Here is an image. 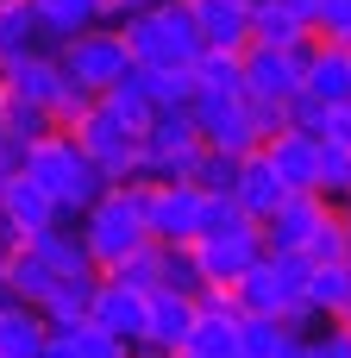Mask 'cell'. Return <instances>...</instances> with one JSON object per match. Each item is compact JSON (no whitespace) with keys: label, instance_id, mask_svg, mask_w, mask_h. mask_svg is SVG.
Here are the masks:
<instances>
[{"label":"cell","instance_id":"22","mask_svg":"<svg viewBox=\"0 0 351 358\" xmlns=\"http://www.w3.org/2000/svg\"><path fill=\"white\" fill-rule=\"evenodd\" d=\"M308 31H314V25H308L289 0H251V44H283V50H289V44H301Z\"/></svg>","mask_w":351,"mask_h":358},{"label":"cell","instance_id":"26","mask_svg":"<svg viewBox=\"0 0 351 358\" xmlns=\"http://www.w3.org/2000/svg\"><path fill=\"white\" fill-rule=\"evenodd\" d=\"M100 101H107V107H113L126 126H138V132L157 120V101H151V76H144L138 63H132V69H126V82H119V88H107Z\"/></svg>","mask_w":351,"mask_h":358},{"label":"cell","instance_id":"4","mask_svg":"<svg viewBox=\"0 0 351 358\" xmlns=\"http://www.w3.org/2000/svg\"><path fill=\"white\" fill-rule=\"evenodd\" d=\"M57 63H63V76H69L75 88L107 94V88H119V82H126L132 50H126V31L100 19V25H88V31L63 38V44H57Z\"/></svg>","mask_w":351,"mask_h":358},{"label":"cell","instance_id":"19","mask_svg":"<svg viewBox=\"0 0 351 358\" xmlns=\"http://www.w3.org/2000/svg\"><path fill=\"white\" fill-rule=\"evenodd\" d=\"M25 245H31L57 277H100V271H94V258H88V245H82V233H75V220H57V227L31 233Z\"/></svg>","mask_w":351,"mask_h":358},{"label":"cell","instance_id":"39","mask_svg":"<svg viewBox=\"0 0 351 358\" xmlns=\"http://www.w3.org/2000/svg\"><path fill=\"white\" fill-rule=\"evenodd\" d=\"M320 138H327V145H351V101L327 107V126H320Z\"/></svg>","mask_w":351,"mask_h":358},{"label":"cell","instance_id":"25","mask_svg":"<svg viewBox=\"0 0 351 358\" xmlns=\"http://www.w3.org/2000/svg\"><path fill=\"white\" fill-rule=\"evenodd\" d=\"M0 126H6V138H13V145H38V138L63 132V126L50 120V107L19 101V94H6V88H0Z\"/></svg>","mask_w":351,"mask_h":358},{"label":"cell","instance_id":"16","mask_svg":"<svg viewBox=\"0 0 351 358\" xmlns=\"http://www.w3.org/2000/svg\"><path fill=\"white\" fill-rule=\"evenodd\" d=\"M201 50H245L251 44V0H188Z\"/></svg>","mask_w":351,"mask_h":358},{"label":"cell","instance_id":"13","mask_svg":"<svg viewBox=\"0 0 351 358\" xmlns=\"http://www.w3.org/2000/svg\"><path fill=\"white\" fill-rule=\"evenodd\" d=\"M0 88H6V94H19V101L50 107V120H57V101L69 94V76H63L57 50H31V57H19V63H6V69H0Z\"/></svg>","mask_w":351,"mask_h":358},{"label":"cell","instance_id":"12","mask_svg":"<svg viewBox=\"0 0 351 358\" xmlns=\"http://www.w3.org/2000/svg\"><path fill=\"white\" fill-rule=\"evenodd\" d=\"M201 296H176V289H151V321H144V346L138 358H176L195 334Z\"/></svg>","mask_w":351,"mask_h":358},{"label":"cell","instance_id":"29","mask_svg":"<svg viewBox=\"0 0 351 358\" xmlns=\"http://www.w3.org/2000/svg\"><path fill=\"white\" fill-rule=\"evenodd\" d=\"M320 195H327V208L351 201V145H327L320 138Z\"/></svg>","mask_w":351,"mask_h":358},{"label":"cell","instance_id":"44","mask_svg":"<svg viewBox=\"0 0 351 358\" xmlns=\"http://www.w3.org/2000/svg\"><path fill=\"white\" fill-rule=\"evenodd\" d=\"M0 302H6V277H0Z\"/></svg>","mask_w":351,"mask_h":358},{"label":"cell","instance_id":"8","mask_svg":"<svg viewBox=\"0 0 351 358\" xmlns=\"http://www.w3.org/2000/svg\"><path fill=\"white\" fill-rule=\"evenodd\" d=\"M207 214V189L195 182H144V227L157 245H195Z\"/></svg>","mask_w":351,"mask_h":358},{"label":"cell","instance_id":"35","mask_svg":"<svg viewBox=\"0 0 351 358\" xmlns=\"http://www.w3.org/2000/svg\"><path fill=\"white\" fill-rule=\"evenodd\" d=\"M63 334L75 340V352H82V358H138L132 346H126V340H113V334H100L94 321H75V327H63Z\"/></svg>","mask_w":351,"mask_h":358},{"label":"cell","instance_id":"14","mask_svg":"<svg viewBox=\"0 0 351 358\" xmlns=\"http://www.w3.org/2000/svg\"><path fill=\"white\" fill-rule=\"evenodd\" d=\"M0 220H6L13 233H25V239H31V233L57 227V220H63V208H57V201H50L25 170H13V176H0Z\"/></svg>","mask_w":351,"mask_h":358},{"label":"cell","instance_id":"17","mask_svg":"<svg viewBox=\"0 0 351 358\" xmlns=\"http://www.w3.org/2000/svg\"><path fill=\"white\" fill-rule=\"evenodd\" d=\"M283 195H289V189H283L276 164L264 157V145H257V151H245V157H239V182H232V201H239L251 220H270V214L283 208Z\"/></svg>","mask_w":351,"mask_h":358},{"label":"cell","instance_id":"10","mask_svg":"<svg viewBox=\"0 0 351 358\" xmlns=\"http://www.w3.org/2000/svg\"><path fill=\"white\" fill-rule=\"evenodd\" d=\"M88 321L138 352V346H144V321H151V289H132V283H119V277H100V283H94Z\"/></svg>","mask_w":351,"mask_h":358},{"label":"cell","instance_id":"21","mask_svg":"<svg viewBox=\"0 0 351 358\" xmlns=\"http://www.w3.org/2000/svg\"><path fill=\"white\" fill-rule=\"evenodd\" d=\"M301 88H308V94H320L327 107L351 101V50H345V44H333V38H320V50L308 57V76H301Z\"/></svg>","mask_w":351,"mask_h":358},{"label":"cell","instance_id":"41","mask_svg":"<svg viewBox=\"0 0 351 358\" xmlns=\"http://www.w3.org/2000/svg\"><path fill=\"white\" fill-rule=\"evenodd\" d=\"M151 0H100V13H107V25H126L132 13H144Z\"/></svg>","mask_w":351,"mask_h":358},{"label":"cell","instance_id":"18","mask_svg":"<svg viewBox=\"0 0 351 358\" xmlns=\"http://www.w3.org/2000/svg\"><path fill=\"white\" fill-rule=\"evenodd\" d=\"M31 50H57V38L44 31V19H38L31 0H6L0 6V69L19 63V57H31Z\"/></svg>","mask_w":351,"mask_h":358},{"label":"cell","instance_id":"5","mask_svg":"<svg viewBox=\"0 0 351 358\" xmlns=\"http://www.w3.org/2000/svg\"><path fill=\"white\" fill-rule=\"evenodd\" d=\"M69 138L94 157V170H100L107 182H132V176L144 170V132H138V126H126L107 101H94V107L69 126Z\"/></svg>","mask_w":351,"mask_h":358},{"label":"cell","instance_id":"20","mask_svg":"<svg viewBox=\"0 0 351 358\" xmlns=\"http://www.w3.org/2000/svg\"><path fill=\"white\" fill-rule=\"evenodd\" d=\"M50 340V321L31 308V302H0V358H38Z\"/></svg>","mask_w":351,"mask_h":358},{"label":"cell","instance_id":"3","mask_svg":"<svg viewBox=\"0 0 351 358\" xmlns=\"http://www.w3.org/2000/svg\"><path fill=\"white\" fill-rule=\"evenodd\" d=\"M119 31H126V50L138 69H195V57H201V31H195L188 0H151Z\"/></svg>","mask_w":351,"mask_h":358},{"label":"cell","instance_id":"27","mask_svg":"<svg viewBox=\"0 0 351 358\" xmlns=\"http://www.w3.org/2000/svg\"><path fill=\"white\" fill-rule=\"evenodd\" d=\"M50 283H57V271H50V264L31 252V245H19V258L6 264V296H13V302H31V308H38V302L50 296Z\"/></svg>","mask_w":351,"mask_h":358},{"label":"cell","instance_id":"28","mask_svg":"<svg viewBox=\"0 0 351 358\" xmlns=\"http://www.w3.org/2000/svg\"><path fill=\"white\" fill-rule=\"evenodd\" d=\"M245 50H201L195 57V88H220V94H245Z\"/></svg>","mask_w":351,"mask_h":358},{"label":"cell","instance_id":"31","mask_svg":"<svg viewBox=\"0 0 351 358\" xmlns=\"http://www.w3.org/2000/svg\"><path fill=\"white\" fill-rule=\"evenodd\" d=\"M188 182H195V189H207V195H232V182H239V157H232V151H214V145H207Z\"/></svg>","mask_w":351,"mask_h":358},{"label":"cell","instance_id":"23","mask_svg":"<svg viewBox=\"0 0 351 358\" xmlns=\"http://www.w3.org/2000/svg\"><path fill=\"white\" fill-rule=\"evenodd\" d=\"M94 283H100V277H57L50 296L38 302V315H44L50 327H75V321H88V308H94Z\"/></svg>","mask_w":351,"mask_h":358},{"label":"cell","instance_id":"7","mask_svg":"<svg viewBox=\"0 0 351 358\" xmlns=\"http://www.w3.org/2000/svg\"><path fill=\"white\" fill-rule=\"evenodd\" d=\"M188 113H195V126H201V145H214V151H232V157H245V151H257V145H264V132H257V113H251V101H245V94L195 88Z\"/></svg>","mask_w":351,"mask_h":358},{"label":"cell","instance_id":"36","mask_svg":"<svg viewBox=\"0 0 351 358\" xmlns=\"http://www.w3.org/2000/svg\"><path fill=\"white\" fill-rule=\"evenodd\" d=\"M308 358H351V321H320L308 334Z\"/></svg>","mask_w":351,"mask_h":358},{"label":"cell","instance_id":"32","mask_svg":"<svg viewBox=\"0 0 351 358\" xmlns=\"http://www.w3.org/2000/svg\"><path fill=\"white\" fill-rule=\"evenodd\" d=\"M163 289L176 296H201V264H195V245H163Z\"/></svg>","mask_w":351,"mask_h":358},{"label":"cell","instance_id":"37","mask_svg":"<svg viewBox=\"0 0 351 358\" xmlns=\"http://www.w3.org/2000/svg\"><path fill=\"white\" fill-rule=\"evenodd\" d=\"M289 126L320 138V126H327V101H320V94H308V88H301V94H289Z\"/></svg>","mask_w":351,"mask_h":358},{"label":"cell","instance_id":"40","mask_svg":"<svg viewBox=\"0 0 351 358\" xmlns=\"http://www.w3.org/2000/svg\"><path fill=\"white\" fill-rule=\"evenodd\" d=\"M264 358H308V334L276 327V340H270V352H264Z\"/></svg>","mask_w":351,"mask_h":358},{"label":"cell","instance_id":"34","mask_svg":"<svg viewBox=\"0 0 351 358\" xmlns=\"http://www.w3.org/2000/svg\"><path fill=\"white\" fill-rule=\"evenodd\" d=\"M239 227H264V220H251L232 195H207V214H201V239H214V233H239Z\"/></svg>","mask_w":351,"mask_h":358},{"label":"cell","instance_id":"30","mask_svg":"<svg viewBox=\"0 0 351 358\" xmlns=\"http://www.w3.org/2000/svg\"><path fill=\"white\" fill-rule=\"evenodd\" d=\"M107 277H119V283H132V289H163V245L151 239V245H138L126 264H113Z\"/></svg>","mask_w":351,"mask_h":358},{"label":"cell","instance_id":"6","mask_svg":"<svg viewBox=\"0 0 351 358\" xmlns=\"http://www.w3.org/2000/svg\"><path fill=\"white\" fill-rule=\"evenodd\" d=\"M201 126L188 107H163L151 126H144V182H188L195 164H201Z\"/></svg>","mask_w":351,"mask_h":358},{"label":"cell","instance_id":"42","mask_svg":"<svg viewBox=\"0 0 351 358\" xmlns=\"http://www.w3.org/2000/svg\"><path fill=\"white\" fill-rule=\"evenodd\" d=\"M38 358H82V352H75V340H69L63 327H50V340H44V352H38Z\"/></svg>","mask_w":351,"mask_h":358},{"label":"cell","instance_id":"38","mask_svg":"<svg viewBox=\"0 0 351 358\" xmlns=\"http://www.w3.org/2000/svg\"><path fill=\"white\" fill-rule=\"evenodd\" d=\"M314 31L339 44V38L351 31V0H320V6H314Z\"/></svg>","mask_w":351,"mask_h":358},{"label":"cell","instance_id":"24","mask_svg":"<svg viewBox=\"0 0 351 358\" xmlns=\"http://www.w3.org/2000/svg\"><path fill=\"white\" fill-rule=\"evenodd\" d=\"M308 308L320 321H351V264H314L308 277Z\"/></svg>","mask_w":351,"mask_h":358},{"label":"cell","instance_id":"11","mask_svg":"<svg viewBox=\"0 0 351 358\" xmlns=\"http://www.w3.org/2000/svg\"><path fill=\"white\" fill-rule=\"evenodd\" d=\"M327 220H333L327 195H314V189H289L283 208L264 220V252H308V239H314Z\"/></svg>","mask_w":351,"mask_h":358},{"label":"cell","instance_id":"33","mask_svg":"<svg viewBox=\"0 0 351 358\" xmlns=\"http://www.w3.org/2000/svg\"><path fill=\"white\" fill-rule=\"evenodd\" d=\"M308 258H314V264H351V227L339 220V208H333V220L308 239Z\"/></svg>","mask_w":351,"mask_h":358},{"label":"cell","instance_id":"15","mask_svg":"<svg viewBox=\"0 0 351 358\" xmlns=\"http://www.w3.org/2000/svg\"><path fill=\"white\" fill-rule=\"evenodd\" d=\"M264 157L276 164L283 189H314V195H320V138H314V132L283 126L276 138H264Z\"/></svg>","mask_w":351,"mask_h":358},{"label":"cell","instance_id":"43","mask_svg":"<svg viewBox=\"0 0 351 358\" xmlns=\"http://www.w3.org/2000/svg\"><path fill=\"white\" fill-rule=\"evenodd\" d=\"M19 164H25V145H13V138H6V126H0V176H13Z\"/></svg>","mask_w":351,"mask_h":358},{"label":"cell","instance_id":"2","mask_svg":"<svg viewBox=\"0 0 351 358\" xmlns=\"http://www.w3.org/2000/svg\"><path fill=\"white\" fill-rule=\"evenodd\" d=\"M75 233H82V245H88V258H94L100 277H107L113 264H126L138 245H151V227H144V176L113 182V189L75 220Z\"/></svg>","mask_w":351,"mask_h":358},{"label":"cell","instance_id":"45","mask_svg":"<svg viewBox=\"0 0 351 358\" xmlns=\"http://www.w3.org/2000/svg\"><path fill=\"white\" fill-rule=\"evenodd\" d=\"M0 6H6V0H0Z\"/></svg>","mask_w":351,"mask_h":358},{"label":"cell","instance_id":"1","mask_svg":"<svg viewBox=\"0 0 351 358\" xmlns=\"http://www.w3.org/2000/svg\"><path fill=\"white\" fill-rule=\"evenodd\" d=\"M57 208H63V220H82L113 182L94 170V157L69 138V132H50V138H38V145H25V164H19Z\"/></svg>","mask_w":351,"mask_h":358},{"label":"cell","instance_id":"9","mask_svg":"<svg viewBox=\"0 0 351 358\" xmlns=\"http://www.w3.org/2000/svg\"><path fill=\"white\" fill-rule=\"evenodd\" d=\"M257 258H264V227H239V233L195 239V264H201V283H207V289H239ZM207 289H201V296H207Z\"/></svg>","mask_w":351,"mask_h":358}]
</instances>
